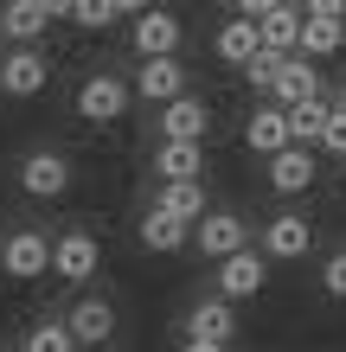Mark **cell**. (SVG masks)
Segmentation results:
<instances>
[{
  "instance_id": "1",
  "label": "cell",
  "mask_w": 346,
  "mask_h": 352,
  "mask_svg": "<svg viewBox=\"0 0 346 352\" xmlns=\"http://www.w3.org/2000/svg\"><path fill=\"white\" fill-rule=\"evenodd\" d=\"M129 84L122 77H109V71H96V77H84V90H77V122H122V109H129Z\"/></svg>"
},
{
  "instance_id": "2",
  "label": "cell",
  "mask_w": 346,
  "mask_h": 352,
  "mask_svg": "<svg viewBox=\"0 0 346 352\" xmlns=\"http://www.w3.org/2000/svg\"><path fill=\"white\" fill-rule=\"evenodd\" d=\"M263 282H270V250H231V256H218V295H231V301H244V295H263Z\"/></svg>"
},
{
  "instance_id": "3",
  "label": "cell",
  "mask_w": 346,
  "mask_h": 352,
  "mask_svg": "<svg viewBox=\"0 0 346 352\" xmlns=\"http://www.w3.org/2000/svg\"><path fill=\"white\" fill-rule=\"evenodd\" d=\"M52 256H58V243H52L45 231H13L0 269H7L13 282H32V276H45V269H52Z\"/></svg>"
},
{
  "instance_id": "4",
  "label": "cell",
  "mask_w": 346,
  "mask_h": 352,
  "mask_svg": "<svg viewBox=\"0 0 346 352\" xmlns=\"http://www.w3.org/2000/svg\"><path fill=\"white\" fill-rule=\"evenodd\" d=\"M45 84H52V65L32 45H13L7 65H0V96H19V102H26V96H39Z\"/></svg>"
},
{
  "instance_id": "5",
  "label": "cell",
  "mask_w": 346,
  "mask_h": 352,
  "mask_svg": "<svg viewBox=\"0 0 346 352\" xmlns=\"http://www.w3.org/2000/svg\"><path fill=\"white\" fill-rule=\"evenodd\" d=\"M193 243H199V256H231V250H244V243H250V224L244 218H231V212H206L193 224Z\"/></svg>"
},
{
  "instance_id": "6",
  "label": "cell",
  "mask_w": 346,
  "mask_h": 352,
  "mask_svg": "<svg viewBox=\"0 0 346 352\" xmlns=\"http://www.w3.org/2000/svg\"><path fill=\"white\" fill-rule=\"evenodd\" d=\"M71 186V167H65V154H52V148H39L19 160V192H32V199H58Z\"/></svg>"
},
{
  "instance_id": "7",
  "label": "cell",
  "mask_w": 346,
  "mask_h": 352,
  "mask_svg": "<svg viewBox=\"0 0 346 352\" xmlns=\"http://www.w3.org/2000/svg\"><path fill=\"white\" fill-rule=\"evenodd\" d=\"M308 243H314V224L301 218V212H276L270 224H263V250H270L276 263H295V256H308Z\"/></svg>"
},
{
  "instance_id": "8",
  "label": "cell",
  "mask_w": 346,
  "mask_h": 352,
  "mask_svg": "<svg viewBox=\"0 0 346 352\" xmlns=\"http://www.w3.org/2000/svg\"><path fill=\"white\" fill-rule=\"evenodd\" d=\"M135 96H148V102H173V96H186V71H180V58H141V71H135Z\"/></svg>"
},
{
  "instance_id": "9",
  "label": "cell",
  "mask_w": 346,
  "mask_h": 352,
  "mask_svg": "<svg viewBox=\"0 0 346 352\" xmlns=\"http://www.w3.org/2000/svg\"><path fill=\"white\" fill-rule=\"evenodd\" d=\"M135 52H141V58H167V52H180V19H173L167 7L135 13Z\"/></svg>"
},
{
  "instance_id": "10",
  "label": "cell",
  "mask_w": 346,
  "mask_h": 352,
  "mask_svg": "<svg viewBox=\"0 0 346 352\" xmlns=\"http://www.w3.org/2000/svg\"><path fill=\"white\" fill-rule=\"evenodd\" d=\"M206 129H212V116H206V102H199V96L160 102V135H167V141H206Z\"/></svg>"
},
{
  "instance_id": "11",
  "label": "cell",
  "mask_w": 346,
  "mask_h": 352,
  "mask_svg": "<svg viewBox=\"0 0 346 352\" xmlns=\"http://www.w3.org/2000/svg\"><path fill=\"white\" fill-rule=\"evenodd\" d=\"M289 141H295L289 109H257L250 122H244V148H250V154H263V160H270V154H282Z\"/></svg>"
},
{
  "instance_id": "12",
  "label": "cell",
  "mask_w": 346,
  "mask_h": 352,
  "mask_svg": "<svg viewBox=\"0 0 346 352\" xmlns=\"http://www.w3.org/2000/svg\"><path fill=\"white\" fill-rule=\"evenodd\" d=\"M270 186H276V192H308V186H314V154H308V141H289L282 154H270Z\"/></svg>"
},
{
  "instance_id": "13",
  "label": "cell",
  "mask_w": 346,
  "mask_h": 352,
  "mask_svg": "<svg viewBox=\"0 0 346 352\" xmlns=\"http://www.w3.org/2000/svg\"><path fill=\"white\" fill-rule=\"evenodd\" d=\"M96 263H103V250H96V237H90V231L58 237V256H52V269H58L65 282H90V276H96Z\"/></svg>"
},
{
  "instance_id": "14",
  "label": "cell",
  "mask_w": 346,
  "mask_h": 352,
  "mask_svg": "<svg viewBox=\"0 0 346 352\" xmlns=\"http://www.w3.org/2000/svg\"><path fill=\"white\" fill-rule=\"evenodd\" d=\"M186 237H193V224H186V218H173L167 205H148V218H141V250H154V256H173Z\"/></svg>"
},
{
  "instance_id": "15",
  "label": "cell",
  "mask_w": 346,
  "mask_h": 352,
  "mask_svg": "<svg viewBox=\"0 0 346 352\" xmlns=\"http://www.w3.org/2000/svg\"><path fill=\"white\" fill-rule=\"evenodd\" d=\"M65 320H71L77 346H109V333H116V307H109V301H96V295H84Z\"/></svg>"
},
{
  "instance_id": "16",
  "label": "cell",
  "mask_w": 346,
  "mask_h": 352,
  "mask_svg": "<svg viewBox=\"0 0 346 352\" xmlns=\"http://www.w3.org/2000/svg\"><path fill=\"white\" fill-rule=\"evenodd\" d=\"M301 19H308V7H301V0H282L276 13L257 19V26H263V45H270V52H301Z\"/></svg>"
},
{
  "instance_id": "17",
  "label": "cell",
  "mask_w": 346,
  "mask_h": 352,
  "mask_svg": "<svg viewBox=\"0 0 346 352\" xmlns=\"http://www.w3.org/2000/svg\"><path fill=\"white\" fill-rule=\"evenodd\" d=\"M257 52H263V26H257V19H244V13H237V19H225V26H218V58H225V65L244 71Z\"/></svg>"
},
{
  "instance_id": "18",
  "label": "cell",
  "mask_w": 346,
  "mask_h": 352,
  "mask_svg": "<svg viewBox=\"0 0 346 352\" xmlns=\"http://www.w3.org/2000/svg\"><path fill=\"white\" fill-rule=\"evenodd\" d=\"M52 26V13H45V0H7L0 7V32L13 38V45H32L39 32Z\"/></svg>"
},
{
  "instance_id": "19",
  "label": "cell",
  "mask_w": 346,
  "mask_h": 352,
  "mask_svg": "<svg viewBox=\"0 0 346 352\" xmlns=\"http://www.w3.org/2000/svg\"><path fill=\"white\" fill-rule=\"evenodd\" d=\"M154 173L160 179H199L206 173V141H160Z\"/></svg>"
},
{
  "instance_id": "20",
  "label": "cell",
  "mask_w": 346,
  "mask_h": 352,
  "mask_svg": "<svg viewBox=\"0 0 346 352\" xmlns=\"http://www.w3.org/2000/svg\"><path fill=\"white\" fill-rule=\"evenodd\" d=\"M276 96L289 102H308V96H321V71H314V58L308 52H289V65H282V77H276Z\"/></svg>"
},
{
  "instance_id": "21",
  "label": "cell",
  "mask_w": 346,
  "mask_h": 352,
  "mask_svg": "<svg viewBox=\"0 0 346 352\" xmlns=\"http://www.w3.org/2000/svg\"><path fill=\"white\" fill-rule=\"evenodd\" d=\"M231 333H237V320H231V295L199 301L193 314H186V340H231Z\"/></svg>"
},
{
  "instance_id": "22",
  "label": "cell",
  "mask_w": 346,
  "mask_h": 352,
  "mask_svg": "<svg viewBox=\"0 0 346 352\" xmlns=\"http://www.w3.org/2000/svg\"><path fill=\"white\" fill-rule=\"evenodd\" d=\"M340 45H346V19H327V13L301 19V52H308V58H334Z\"/></svg>"
},
{
  "instance_id": "23",
  "label": "cell",
  "mask_w": 346,
  "mask_h": 352,
  "mask_svg": "<svg viewBox=\"0 0 346 352\" xmlns=\"http://www.w3.org/2000/svg\"><path fill=\"white\" fill-rule=\"evenodd\" d=\"M154 205H167L173 218L199 224V218H206V186H199V179H167V186H160V199H154Z\"/></svg>"
},
{
  "instance_id": "24",
  "label": "cell",
  "mask_w": 346,
  "mask_h": 352,
  "mask_svg": "<svg viewBox=\"0 0 346 352\" xmlns=\"http://www.w3.org/2000/svg\"><path fill=\"white\" fill-rule=\"evenodd\" d=\"M327 122H334V102H321V96H308V102H295V109H289L295 141H321V135H327Z\"/></svg>"
},
{
  "instance_id": "25",
  "label": "cell",
  "mask_w": 346,
  "mask_h": 352,
  "mask_svg": "<svg viewBox=\"0 0 346 352\" xmlns=\"http://www.w3.org/2000/svg\"><path fill=\"white\" fill-rule=\"evenodd\" d=\"M26 352H77L71 320H39L32 333H26Z\"/></svg>"
},
{
  "instance_id": "26",
  "label": "cell",
  "mask_w": 346,
  "mask_h": 352,
  "mask_svg": "<svg viewBox=\"0 0 346 352\" xmlns=\"http://www.w3.org/2000/svg\"><path fill=\"white\" fill-rule=\"evenodd\" d=\"M282 65H289V52H270V45H263V52L250 58V65H244V77H250L257 90H276V77H282Z\"/></svg>"
},
{
  "instance_id": "27",
  "label": "cell",
  "mask_w": 346,
  "mask_h": 352,
  "mask_svg": "<svg viewBox=\"0 0 346 352\" xmlns=\"http://www.w3.org/2000/svg\"><path fill=\"white\" fill-rule=\"evenodd\" d=\"M71 19L96 32V26H109V19H122V13H116V0H77V7H71Z\"/></svg>"
},
{
  "instance_id": "28",
  "label": "cell",
  "mask_w": 346,
  "mask_h": 352,
  "mask_svg": "<svg viewBox=\"0 0 346 352\" xmlns=\"http://www.w3.org/2000/svg\"><path fill=\"white\" fill-rule=\"evenodd\" d=\"M321 288H327L334 301H346V250H340V256H327V269H321Z\"/></svg>"
},
{
  "instance_id": "29",
  "label": "cell",
  "mask_w": 346,
  "mask_h": 352,
  "mask_svg": "<svg viewBox=\"0 0 346 352\" xmlns=\"http://www.w3.org/2000/svg\"><path fill=\"white\" fill-rule=\"evenodd\" d=\"M321 148L327 154H346V109L334 102V122H327V135H321Z\"/></svg>"
},
{
  "instance_id": "30",
  "label": "cell",
  "mask_w": 346,
  "mask_h": 352,
  "mask_svg": "<svg viewBox=\"0 0 346 352\" xmlns=\"http://www.w3.org/2000/svg\"><path fill=\"white\" fill-rule=\"evenodd\" d=\"M276 7H282V0H237L244 19H263V13H276Z\"/></svg>"
},
{
  "instance_id": "31",
  "label": "cell",
  "mask_w": 346,
  "mask_h": 352,
  "mask_svg": "<svg viewBox=\"0 0 346 352\" xmlns=\"http://www.w3.org/2000/svg\"><path fill=\"white\" fill-rule=\"evenodd\" d=\"M308 13H327V19H346V0H308Z\"/></svg>"
},
{
  "instance_id": "32",
  "label": "cell",
  "mask_w": 346,
  "mask_h": 352,
  "mask_svg": "<svg viewBox=\"0 0 346 352\" xmlns=\"http://www.w3.org/2000/svg\"><path fill=\"white\" fill-rule=\"evenodd\" d=\"M180 352H231V340H186Z\"/></svg>"
},
{
  "instance_id": "33",
  "label": "cell",
  "mask_w": 346,
  "mask_h": 352,
  "mask_svg": "<svg viewBox=\"0 0 346 352\" xmlns=\"http://www.w3.org/2000/svg\"><path fill=\"white\" fill-rule=\"evenodd\" d=\"M148 7H154V0H116V13H122V19H135V13H148Z\"/></svg>"
},
{
  "instance_id": "34",
  "label": "cell",
  "mask_w": 346,
  "mask_h": 352,
  "mask_svg": "<svg viewBox=\"0 0 346 352\" xmlns=\"http://www.w3.org/2000/svg\"><path fill=\"white\" fill-rule=\"evenodd\" d=\"M71 7H77V0H45V13H52V19H71Z\"/></svg>"
},
{
  "instance_id": "35",
  "label": "cell",
  "mask_w": 346,
  "mask_h": 352,
  "mask_svg": "<svg viewBox=\"0 0 346 352\" xmlns=\"http://www.w3.org/2000/svg\"><path fill=\"white\" fill-rule=\"evenodd\" d=\"M340 109H346V90H340Z\"/></svg>"
},
{
  "instance_id": "36",
  "label": "cell",
  "mask_w": 346,
  "mask_h": 352,
  "mask_svg": "<svg viewBox=\"0 0 346 352\" xmlns=\"http://www.w3.org/2000/svg\"><path fill=\"white\" fill-rule=\"evenodd\" d=\"M0 256H7V243H0Z\"/></svg>"
},
{
  "instance_id": "37",
  "label": "cell",
  "mask_w": 346,
  "mask_h": 352,
  "mask_svg": "<svg viewBox=\"0 0 346 352\" xmlns=\"http://www.w3.org/2000/svg\"><path fill=\"white\" fill-rule=\"evenodd\" d=\"M0 65H7V52H0Z\"/></svg>"
},
{
  "instance_id": "38",
  "label": "cell",
  "mask_w": 346,
  "mask_h": 352,
  "mask_svg": "<svg viewBox=\"0 0 346 352\" xmlns=\"http://www.w3.org/2000/svg\"><path fill=\"white\" fill-rule=\"evenodd\" d=\"M90 352H103V346H90Z\"/></svg>"
},
{
  "instance_id": "39",
  "label": "cell",
  "mask_w": 346,
  "mask_h": 352,
  "mask_svg": "<svg viewBox=\"0 0 346 352\" xmlns=\"http://www.w3.org/2000/svg\"><path fill=\"white\" fill-rule=\"evenodd\" d=\"M301 7H308V0H301Z\"/></svg>"
}]
</instances>
